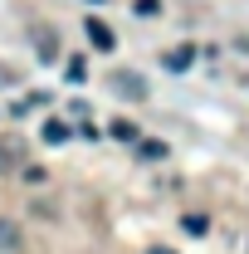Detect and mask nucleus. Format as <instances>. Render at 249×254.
<instances>
[{
	"mask_svg": "<svg viewBox=\"0 0 249 254\" xmlns=\"http://www.w3.org/2000/svg\"><path fill=\"white\" fill-rule=\"evenodd\" d=\"M113 93L127 98V103H142V98H147V83H142L132 68H118V73H113Z\"/></svg>",
	"mask_w": 249,
	"mask_h": 254,
	"instance_id": "f257e3e1",
	"label": "nucleus"
},
{
	"mask_svg": "<svg viewBox=\"0 0 249 254\" xmlns=\"http://www.w3.org/2000/svg\"><path fill=\"white\" fill-rule=\"evenodd\" d=\"M83 30H88V44H93V49H103V54H113V49H118V34L108 30L98 15H88V20H83Z\"/></svg>",
	"mask_w": 249,
	"mask_h": 254,
	"instance_id": "f03ea898",
	"label": "nucleus"
},
{
	"mask_svg": "<svg viewBox=\"0 0 249 254\" xmlns=\"http://www.w3.org/2000/svg\"><path fill=\"white\" fill-rule=\"evenodd\" d=\"M190 59H195V49H171V54H166V68H171V73H181V68H190Z\"/></svg>",
	"mask_w": 249,
	"mask_h": 254,
	"instance_id": "7ed1b4c3",
	"label": "nucleus"
},
{
	"mask_svg": "<svg viewBox=\"0 0 249 254\" xmlns=\"http://www.w3.org/2000/svg\"><path fill=\"white\" fill-rule=\"evenodd\" d=\"M137 157H142V161H166V142H156V137H147V142L137 147Z\"/></svg>",
	"mask_w": 249,
	"mask_h": 254,
	"instance_id": "20e7f679",
	"label": "nucleus"
},
{
	"mask_svg": "<svg viewBox=\"0 0 249 254\" xmlns=\"http://www.w3.org/2000/svg\"><path fill=\"white\" fill-rule=\"evenodd\" d=\"M44 142H68V123H44Z\"/></svg>",
	"mask_w": 249,
	"mask_h": 254,
	"instance_id": "39448f33",
	"label": "nucleus"
},
{
	"mask_svg": "<svg viewBox=\"0 0 249 254\" xmlns=\"http://www.w3.org/2000/svg\"><path fill=\"white\" fill-rule=\"evenodd\" d=\"M181 230H186V235H205V230H210V220H205V215H186V220H181Z\"/></svg>",
	"mask_w": 249,
	"mask_h": 254,
	"instance_id": "423d86ee",
	"label": "nucleus"
},
{
	"mask_svg": "<svg viewBox=\"0 0 249 254\" xmlns=\"http://www.w3.org/2000/svg\"><path fill=\"white\" fill-rule=\"evenodd\" d=\"M83 73H88V64L73 54V59H68V83H83Z\"/></svg>",
	"mask_w": 249,
	"mask_h": 254,
	"instance_id": "0eeeda50",
	"label": "nucleus"
},
{
	"mask_svg": "<svg viewBox=\"0 0 249 254\" xmlns=\"http://www.w3.org/2000/svg\"><path fill=\"white\" fill-rule=\"evenodd\" d=\"M132 10H137V15H142V20H152L156 10H161V0H137V5H132Z\"/></svg>",
	"mask_w": 249,
	"mask_h": 254,
	"instance_id": "6e6552de",
	"label": "nucleus"
},
{
	"mask_svg": "<svg viewBox=\"0 0 249 254\" xmlns=\"http://www.w3.org/2000/svg\"><path fill=\"white\" fill-rule=\"evenodd\" d=\"M54 54H59V49H54V34H44V39H39V59H54Z\"/></svg>",
	"mask_w": 249,
	"mask_h": 254,
	"instance_id": "1a4fd4ad",
	"label": "nucleus"
},
{
	"mask_svg": "<svg viewBox=\"0 0 249 254\" xmlns=\"http://www.w3.org/2000/svg\"><path fill=\"white\" fill-rule=\"evenodd\" d=\"M0 250H15V225H0Z\"/></svg>",
	"mask_w": 249,
	"mask_h": 254,
	"instance_id": "9d476101",
	"label": "nucleus"
},
{
	"mask_svg": "<svg viewBox=\"0 0 249 254\" xmlns=\"http://www.w3.org/2000/svg\"><path fill=\"white\" fill-rule=\"evenodd\" d=\"M113 137H123V142H132V137H137V127H132V123H118V127H113Z\"/></svg>",
	"mask_w": 249,
	"mask_h": 254,
	"instance_id": "9b49d317",
	"label": "nucleus"
},
{
	"mask_svg": "<svg viewBox=\"0 0 249 254\" xmlns=\"http://www.w3.org/2000/svg\"><path fill=\"white\" fill-rule=\"evenodd\" d=\"M147 254H176V250H166V245H147Z\"/></svg>",
	"mask_w": 249,
	"mask_h": 254,
	"instance_id": "f8f14e48",
	"label": "nucleus"
},
{
	"mask_svg": "<svg viewBox=\"0 0 249 254\" xmlns=\"http://www.w3.org/2000/svg\"><path fill=\"white\" fill-rule=\"evenodd\" d=\"M93 5H103V0H93Z\"/></svg>",
	"mask_w": 249,
	"mask_h": 254,
	"instance_id": "ddd939ff",
	"label": "nucleus"
},
{
	"mask_svg": "<svg viewBox=\"0 0 249 254\" xmlns=\"http://www.w3.org/2000/svg\"><path fill=\"white\" fill-rule=\"evenodd\" d=\"M0 166H5V157H0Z\"/></svg>",
	"mask_w": 249,
	"mask_h": 254,
	"instance_id": "4468645a",
	"label": "nucleus"
}]
</instances>
